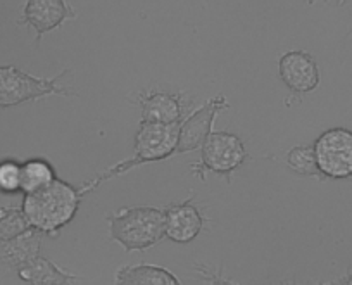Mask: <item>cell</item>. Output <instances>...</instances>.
<instances>
[{
	"label": "cell",
	"mask_w": 352,
	"mask_h": 285,
	"mask_svg": "<svg viewBox=\"0 0 352 285\" xmlns=\"http://www.w3.org/2000/svg\"><path fill=\"white\" fill-rule=\"evenodd\" d=\"M83 196L80 187L57 178L38 192L25 194L21 208L32 229L38 230L43 235L59 237L60 230L76 216Z\"/></svg>",
	"instance_id": "cell-1"
},
{
	"label": "cell",
	"mask_w": 352,
	"mask_h": 285,
	"mask_svg": "<svg viewBox=\"0 0 352 285\" xmlns=\"http://www.w3.org/2000/svg\"><path fill=\"white\" fill-rule=\"evenodd\" d=\"M180 125L171 123H155V121H144L142 120L140 127H138L137 134H135V156L131 159H124V161L118 162V165L111 166L104 173L97 175L94 180H88L80 187L83 194H88L92 190H97L104 182L128 173L130 169L137 168V166L145 165V162H157L164 161V159L171 158L176 154V144H178V134H180Z\"/></svg>",
	"instance_id": "cell-2"
},
{
	"label": "cell",
	"mask_w": 352,
	"mask_h": 285,
	"mask_svg": "<svg viewBox=\"0 0 352 285\" xmlns=\"http://www.w3.org/2000/svg\"><path fill=\"white\" fill-rule=\"evenodd\" d=\"M111 240L124 251H145L166 237L164 209L154 206H126L106 216Z\"/></svg>",
	"instance_id": "cell-3"
},
{
	"label": "cell",
	"mask_w": 352,
	"mask_h": 285,
	"mask_svg": "<svg viewBox=\"0 0 352 285\" xmlns=\"http://www.w3.org/2000/svg\"><path fill=\"white\" fill-rule=\"evenodd\" d=\"M67 73L69 70H63L54 78H40L16 66H0V109L21 106L52 95L76 97V92L60 85V80Z\"/></svg>",
	"instance_id": "cell-4"
},
{
	"label": "cell",
	"mask_w": 352,
	"mask_h": 285,
	"mask_svg": "<svg viewBox=\"0 0 352 285\" xmlns=\"http://www.w3.org/2000/svg\"><path fill=\"white\" fill-rule=\"evenodd\" d=\"M201 162L194 165V173L201 180H206V173H218L232 182V175L249 159L245 144L242 138L230 131H211L202 145Z\"/></svg>",
	"instance_id": "cell-5"
},
{
	"label": "cell",
	"mask_w": 352,
	"mask_h": 285,
	"mask_svg": "<svg viewBox=\"0 0 352 285\" xmlns=\"http://www.w3.org/2000/svg\"><path fill=\"white\" fill-rule=\"evenodd\" d=\"M314 158L324 180H347L352 176V131L330 128L314 140Z\"/></svg>",
	"instance_id": "cell-6"
},
{
	"label": "cell",
	"mask_w": 352,
	"mask_h": 285,
	"mask_svg": "<svg viewBox=\"0 0 352 285\" xmlns=\"http://www.w3.org/2000/svg\"><path fill=\"white\" fill-rule=\"evenodd\" d=\"M225 109H230V103L226 101L225 95H216V97L209 99L204 106L194 111L190 116L182 120L176 154H185V152L201 149L204 142L208 140L209 135H211L216 116Z\"/></svg>",
	"instance_id": "cell-7"
},
{
	"label": "cell",
	"mask_w": 352,
	"mask_h": 285,
	"mask_svg": "<svg viewBox=\"0 0 352 285\" xmlns=\"http://www.w3.org/2000/svg\"><path fill=\"white\" fill-rule=\"evenodd\" d=\"M76 18V11L67 4L66 0H26L18 25H25L35 30V40L36 43H40L43 35Z\"/></svg>",
	"instance_id": "cell-8"
},
{
	"label": "cell",
	"mask_w": 352,
	"mask_h": 285,
	"mask_svg": "<svg viewBox=\"0 0 352 285\" xmlns=\"http://www.w3.org/2000/svg\"><path fill=\"white\" fill-rule=\"evenodd\" d=\"M278 73L294 95L311 94L320 87V67L314 57L304 50H290L278 61Z\"/></svg>",
	"instance_id": "cell-9"
},
{
	"label": "cell",
	"mask_w": 352,
	"mask_h": 285,
	"mask_svg": "<svg viewBox=\"0 0 352 285\" xmlns=\"http://www.w3.org/2000/svg\"><path fill=\"white\" fill-rule=\"evenodd\" d=\"M206 218L194 204V196L178 204H169L164 209V232L176 244H188L201 235Z\"/></svg>",
	"instance_id": "cell-10"
},
{
	"label": "cell",
	"mask_w": 352,
	"mask_h": 285,
	"mask_svg": "<svg viewBox=\"0 0 352 285\" xmlns=\"http://www.w3.org/2000/svg\"><path fill=\"white\" fill-rule=\"evenodd\" d=\"M137 103L142 107V120L155 123H178L185 113V99L180 94L168 92H144Z\"/></svg>",
	"instance_id": "cell-11"
},
{
	"label": "cell",
	"mask_w": 352,
	"mask_h": 285,
	"mask_svg": "<svg viewBox=\"0 0 352 285\" xmlns=\"http://www.w3.org/2000/svg\"><path fill=\"white\" fill-rule=\"evenodd\" d=\"M43 233L35 229H30L12 239L0 242V264L9 270H16L25 266L40 254Z\"/></svg>",
	"instance_id": "cell-12"
},
{
	"label": "cell",
	"mask_w": 352,
	"mask_h": 285,
	"mask_svg": "<svg viewBox=\"0 0 352 285\" xmlns=\"http://www.w3.org/2000/svg\"><path fill=\"white\" fill-rule=\"evenodd\" d=\"M18 277L19 280L33 285H71L80 282L78 275L63 270L54 261H50L49 257L40 256V254L35 260L19 268Z\"/></svg>",
	"instance_id": "cell-13"
},
{
	"label": "cell",
	"mask_w": 352,
	"mask_h": 285,
	"mask_svg": "<svg viewBox=\"0 0 352 285\" xmlns=\"http://www.w3.org/2000/svg\"><path fill=\"white\" fill-rule=\"evenodd\" d=\"M116 284L123 285H178L180 280L157 264H126L114 275Z\"/></svg>",
	"instance_id": "cell-14"
},
{
	"label": "cell",
	"mask_w": 352,
	"mask_h": 285,
	"mask_svg": "<svg viewBox=\"0 0 352 285\" xmlns=\"http://www.w3.org/2000/svg\"><path fill=\"white\" fill-rule=\"evenodd\" d=\"M57 173L52 162L43 158H33L21 162V192L33 194L56 182Z\"/></svg>",
	"instance_id": "cell-15"
},
{
	"label": "cell",
	"mask_w": 352,
	"mask_h": 285,
	"mask_svg": "<svg viewBox=\"0 0 352 285\" xmlns=\"http://www.w3.org/2000/svg\"><path fill=\"white\" fill-rule=\"evenodd\" d=\"M287 166L292 169L294 173L300 176H309V178L324 180L321 175L320 168L316 165V158H314L313 145H296L287 152Z\"/></svg>",
	"instance_id": "cell-16"
},
{
	"label": "cell",
	"mask_w": 352,
	"mask_h": 285,
	"mask_svg": "<svg viewBox=\"0 0 352 285\" xmlns=\"http://www.w3.org/2000/svg\"><path fill=\"white\" fill-rule=\"evenodd\" d=\"M30 229L32 226H30L23 208H16V206L0 208V242L12 239V237L19 235Z\"/></svg>",
	"instance_id": "cell-17"
},
{
	"label": "cell",
	"mask_w": 352,
	"mask_h": 285,
	"mask_svg": "<svg viewBox=\"0 0 352 285\" xmlns=\"http://www.w3.org/2000/svg\"><path fill=\"white\" fill-rule=\"evenodd\" d=\"M0 192L6 196L21 192V162L14 159L0 161Z\"/></svg>",
	"instance_id": "cell-18"
},
{
	"label": "cell",
	"mask_w": 352,
	"mask_h": 285,
	"mask_svg": "<svg viewBox=\"0 0 352 285\" xmlns=\"http://www.w3.org/2000/svg\"><path fill=\"white\" fill-rule=\"evenodd\" d=\"M306 2H307V4H313V0H306ZM347 2H349V0H337L338 6H345Z\"/></svg>",
	"instance_id": "cell-19"
}]
</instances>
